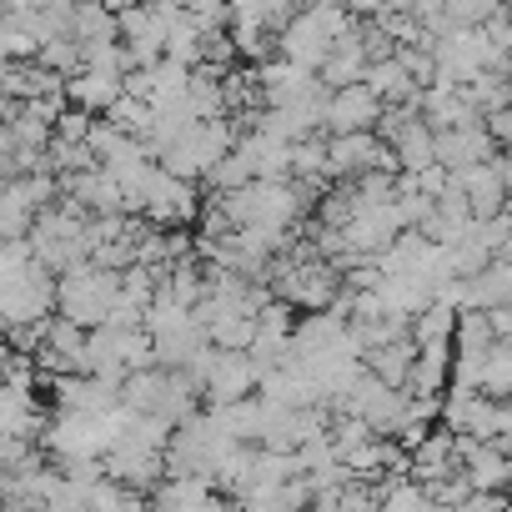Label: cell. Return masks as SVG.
<instances>
[{"label":"cell","mask_w":512,"mask_h":512,"mask_svg":"<svg viewBox=\"0 0 512 512\" xmlns=\"http://www.w3.org/2000/svg\"><path fill=\"white\" fill-rule=\"evenodd\" d=\"M121 292H126V272L101 267V262H86V267H76V272L61 277V287H56V312H61L66 322L96 332V327L111 322Z\"/></svg>","instance_id":"obj_1"},{"label":"cell","mask_w":512,"mask_h":512,"mask_svg":"<svg viewBox=\"0 0 512 512\" xmlns=\"http://www.w3.org/2000/svg\"><path fill=\"white\" fill-rule=\"evenodd\" d=\"M56 287H61V277L46 272L41 262H31L26 272L0 277V317H6V327L11 332L46 327L56 317Z\"/></svg>","instance_id":"obj_2"},{"label":"cell","mask_w":512,"mask_h":512,"mask_svg":"<svg viewBox=\"0 0 512 512\" xmlns=\"http://www.w3.org/2000/svg\"><path fill=\"white\" fill-rule=\"evenodd\" d=\"M231 146H236V136H231V116H221V121H196L176 146H166L161 151V166L166 171H176V176H186V181H206L226 156H231Z\"/></svg>","instance_id":"obj_3"},{"label":"cell","mask_w":512,"mask_h":512,"mask_svg":"<svg viewBox=\"0 0 512 512\" xmlns=\"http://www.w3.org/2000/svg\"><path fill=\"white\" fill-rule=\"evenodd\" d=\"M41 442H46V452L56 462H66V457H106L111 452L106 422L86 417V412H51V427H46Z\"/></svg>","instance_id":"obj_4"},{"label":"cell","mask_w":512,"mask_h":512,"mask_svg":"<svg viewBox=\"0 0 512 512\" xmlns=\"http://www.w3.org/2000/svg\"><path fill=\"white\" fill-rule=\"evenodd\" d=\"M387 121V101L362 81L347 91H332L327 101V136H357V131H382Z\"/></svg>","instance_id":"obj_5"},{"label":"cell","mask_w":512,"mask_h":512,"mask_svg":"<svg viewBox=\"0 0 512 512\" xmlns=\"http://www.w3.org/2000/svg\"><path fill=\"white\" fill-rule=\"evenodd\" d=\"M256 392H262V362L251 352H216V367L206 377V402L226 407V402H241Z\"/></svg>","instance_id":"obj_6"},{"label":"cell","mask_w":512,"mask_h":512,"mask_svg":"<svg viewBox=\"0 0 512 512\" xmlns=\"http://www.w3.org/2000/svg\"><path fill=\"white\" fill-rule=\"evenodd\" d=\"M277 46H282V56H287V61H297L302 71H317V76H322V66H327V56H332V46H337V41H332V31L317 21V11H307V6H302V16L277 36Z\"/></svg>","instance_id":"obj_7"},{"label":"cell","mask_w":512,"mask_h":512,"mask_svg":"<svg viewBox=\"0 0 512 512\" xmlns=\"http://www.w3.org/2000/svg\"><path fill=\"white\" fill-rule=\"evenodd\" d=\"M56 412H86V417H101L111 407H121V382H106V377H91V372H76V377H56Z\"/></svg>","instance_id":"obj_8"},{"label":"cell","mask_w":512,"mask_h":512,"mask_svg":"<svg viewBox=\"0 0 512 512\" xmlns=\"http://www.w3.org/2000/svg\"><path fill=\"white\" fill-rule=\"evenodd\" d=\"M457 452H462V472L477 492H502L512 487V452L497 447V442H477V437H457Z\"/></svg>","instance_id":"obj_9"},{"label":"cell","mask_w":512,"mask_h":512,"mask_svg":"<svg viewBox=\"0 0 512 512\" xmlns=\"http://www.w3.org/2000/svg\"><path fill=\"white\" fill-rule=\"evenodd\" d=\"M497 156V141L487 131V121L477 126H457V131H437V161L447 171H467V166H482Z\"/></svg>","instance_id":"obj_10"},{"label":"cell","mask_w":512,"mask_h":512,"mask_svg":"<svg viewBox=\"0 0 512 512\" xmlns=\"http://www.w3.org/2000/svg\"><path fill=\"white\" fill-rule=\"evenodd\" d=\"M452 377H457V347L452 342H417V367H412L407 392L412 397H447Z\"/></svg>","instance_id":"obj_11"},{"label":"cell","mask_w":512,"mask_h":512,"mask_svg":"<svg viewBox=\"0 0 512 512\" xmlns=\"http://www.w3.org/2000/svg\"><path fill=\"white\" fill-rule=\"evenodd\" d=\"M452 176H457V186L467 191L472 216H507V176H502L497 156H492V161H482V166L452 171Z\"/></svg>","instance_id":"obj_12"},{"label":"cell","mask_w":512,"mask_h":512,"mask_svg":"<svg viewBox=\"0 0 512 512\" xmlns=\"http://www.w3.org/2000/svg\"><path fill=\"white\" fill-rule=\"evenodd\" d=\"M216 497L211 477H191V472H171L166 482L151 487V507L146 512H206Z\"/></svg>","instance_id":"obj_13"},{"label":"cell","mask_w":512,"mask_h":512,"mask_svg":"<svg viewBox=\"0 0 512 512\" xmlns=\"http://www.w3.org/2000/svg\"><path fill=\"white\" fill-rule=\"evenodd\" d=\"M422 121L432 131H457V126H477L482 111L467 101L462 86H432V91H422Z\"/></svg>","instance_id":"obj_14"},{"label":"cell","mask_w":512,"mask_h":512,"mask_svg":"<svg viewBox=\"0 0 512 512\" xmlns=\"http://www.w3.org/2000/svg\"><path fill=\"white\" fill-rule=\"evenodd\" d=\"M462 472V452H457V432L452 427H437L417 452H412V482H437V477H452Z\"/></svg>","instance_id":"obj_15"},{"label":"cell","mask_w":512,"mask_h":512,"mask_svg":"<svg viewBox=\"0 0 512 512\" xmlns=\"http://www.w3.org/2000/svg\"><path fill=\"white\" fill-rule=\"evenodd\" d=\"M46 427H51V417L41 412L36 392L6 387V397H0V432H6V437H31V442H41Z\"/></svg>","instance_id":"obj_16"},{"label":"cell","mask_w":512,"mask_h":512,"mask_svg":"<svg viewBox=\"0 0 512 512\" xmlns=\"http://www.w3.org/2000/svg\"><path fill=\"white\" fill-rule=\"evenodd\" d=\"M367 66H372V51H367V41H362V26H357L347 41L332 46V56H327V66H322V81H327L332 91H347V86H362V81H367Z\"/></svg>","instance_id":"obj_17"},{"label":"cell","mask_w":512,"mask_h":512,"mask_svg":"<svg viewBox=\"0 0 512 512\" xmlns=\"http://www.w3.org/2000/svg\"><path fill=\"white\" fill-rule=\"evenodd\" d=\"M66 96H71V106H81L91 116H111V106L126 96V81L121 76H101V71H81V76H71Z\"/></svg>","instance_id":"obj_18"},{"label":"cell","mask_w":512,"mask_h":512,"mask_svg":"<svg viewBox=\"0 0 512 512\" xmlns=\"http://www.w3.org/2000/svg\"><path fill=\"white\" fill-rule=\"evenodd\" d=\"M367 367H372L382 382H392V387H402V392H407L412 367H417V337H402V342L372 347V352H367Z\"/></svg>","instance_id":"obj_19"},{"label":"cell","mask_w":512,"mask_h":512,"mask_svg":"<svg viewBox=\"0 0 512 512\" xmlns=\"http://www.w3.org/2000/svg\"><path fill=\"white\" fill-rule=\"evenodd\" d=\"M477 392H487L497 402H512V342H497L487 352V362L477 367Z\"/></svg>","instance_id":"obj_20"},{"label":"cell","mask_w":512,"mask_h":512,"mask_svg":"<svg viewBox=\"0 0 512 512\" xmlns=\"http://www.w3.org/2000/svg\"><path fill=\"white\" fill-rule=\"evenodd\" d=\"M457 322H462V312H457V307L432 302V307L412 322V337H417V342H452V337H457Z\"/></svg>","instance_id":"obj_21"},{"label":"cell","mask_w":512,"mask_h":512,"mask_svg":"<svg viewBox=\"0 0 512 512\" xmlns=\"http://www.w3.org/2000/svg\"><path fill=\"white\" fill-rule=\"evenodd\" d=\"M206 332H211V347H221V352H251L256 347V317H221Z\"/></svg>","instance_id":"obj_22"},{"label":"cell","mask_w":512,"mask_h":512,"mask_svg":"<svg viewBox=\"0 0 512 512\" xmlns=\"http://www.w3.org/2000/svg\"><path fill=\"white\" fill-rule=\"evenodd\" d=\"M507 6L502 0H447V26H467V31H482L492 16H502Z\"/></svg>","instance_id":"obj_23"},{"label":"cell","mask_w":512,"mask_h":512,"mask_svg":"<svg viewBox=\"0 0 512 512\" xmlns=\"http://www.w3.org/2000/svg\"><path fill=\"white\" fill-rule=\"evenodd\" d=\"M427 497H432L437 507H462V502H472V497H477V487L467 482V472H452V477L427 482Z\"/></svg>","instance_id":"obj_24"},{"label":"cell","mask_w":512,"mask_h":512,"mask_svg":"<svg viewBox=\"0 0 512 512\" xmlns=\"http://www.w3.org/2000/svg\"><path fill=\"white\" fill-rule=\"evenodd\" d=\"M487 131H492V141H497V146H512V106L492 111V116H487Z\"/></svg>","instance_id":"obj_25"},{"label":"cell","mask_w":512,"mask_h":512,"mask_svg":"<svg viewBox=\"0 0 512 512\" xmlns=\"http://www.w3.org/2000/svg\"><path fill=\"white\" fill-rule=\"evenodd\" d=\"M507 51H512V26H507Z\"/></svg>","instance_id":"obj_26"},{"label":"cell","mask_w":512,"mask_h":512,"mask_svg":"<svg viewBox=\"0 0 512 512\" xmlns=\"http://www.w3.org/2000/svg\"><path fill=\"white\" fill-rule=\"evenodd\" d=\"M507 452H512V437H507Z\"/></svg>","instance_id":"obj_27"},{"label":"cell","mask_w":512,"mask_h":512,"mask_svg":"<svg viewBox=\"0 0 512 512\" xmlns=\"http://www.w3.org/2000/svg\"><path fill=\"white\" fill-rule=\"evenodd\" d=\"M181 6H186V0H181Z\"/></svg>","instance_id":"obj_28"}]
</instances>
